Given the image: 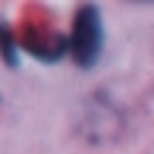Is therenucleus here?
Listing matches in <instances>:
<instances>
[{"mask_svg":"<svg viewBox=\"0 0 154 154\" xmlns=\"http://www.w3.org/2000/svg\"><path fill=\"white\" fill-rule=\"evenodd\" d=\"M69 57L75 66L91 69L104 54V22H101V10L91 3L79 6L72 19V32H69Z\"/></svg>","mask_w":154,"mask_h":154,"instance_id":"1","label":"nucleus"},{"mask_svg":"<svg viewBox=\"0 0 154 154\" xmlns=\"http://www.w3.org/2000/svg\"><path fill=\"white\" fill-rule=\"evenodd\" d=\"M0 57L6 66H19V38L13 35V29L6 22H0Z\"/></svg>","mask_w":154,"mask_h":154,"instance_id":"2","label":"nucleus"},{"mask_svg":"<svg viewBox=\"0 0 154 154\" xmlns=\"http://www.w3.org/2000/svg\"><path fill=\"white\" fill-rule=\"evenodd\" d=\"M135 3H154V0H135Z\"/></svg>","mask_w":154,"mask_h":154,"instance_id":"3","label":"nucleus"}]
</instances>
